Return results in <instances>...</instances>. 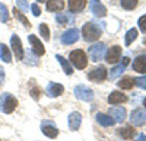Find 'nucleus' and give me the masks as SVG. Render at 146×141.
<instances>
[{"instance_id":"36","label":"nucleus","mask_w":146,"mask_h":141,"mask_svg":"<svg viewBox=\"0 0 146 141\" xmlns=\"http://www.w3.org/2000/svg\"><path fill=\"white\" fill-rule=\"evenodd\" d=\"M31 95H32V98H34L35 100H38V98H40V89L34 87V89L31 90Z\"/></svg>"},{"instance_id":"13","label":"nucleus","mask_w":146,"mask_h":141,"mask_svg":"<svg viewBox=\"0 0 146 141\" xmlns=\"http://www.w3.org/2000/svg\"><path fill=\"white\" fill-rule=\"evenodd\" d=\"M64 92V86L63 85H60V83H48L47 86V95L50 96V98H57L60 96L62 93Z\"/></svg>"},{"instance_id":"35","label":"nucleus","mask_w":146,"mask_h":141,"mask_svg":"<svg viewBox=\"0 0 146 141\" xmlns=\"http://www.w3.org/2000/svg\"><path fill=\"white\" fill-rule=\"evenodd\" d=\"M31 10H32V15L34 16H40L41 15V9L38 7V5H36V3L31 5Z\"/></svg>"},{"instance_id":"41","label":"nucleus","mask_w":146,"mask_h":141,"mask_svg":"<svg viewBox=\"0 0 146 141\" xmlns=\"http://www.w3.org/2000/svg\"><path fill=\"white\" fill-rule=\"evenodd\" d=\"M145 106H146V99H145Z\"/></svg>"},{"instance_id":"11","label":"nucleus","mask_w":146,"mask_h":141,"mask_svg":"<svg viewBox=\"0 0 146 141\" xmlns=\"http://www.w3.org/2000/svg\"><path fill=\"white\" fill-rule=\"evenodd\" d=\"M78 39H79V31H78L76 28L67 29V31L62 35V42H63V44H66V45L75 44Z\"/></svg>"},{"instance_id":"18","label":"nucleus","mask_w":146,"mask_h":141,"mask_svg":"<svg viewBox=\"0 0 146 141\" xmlns=\"http://www.w3.org/2000/svg\"><path fill=\"white\" fill-rule=\"evenodd\" d=\"M64 9L63 0H47V10L48 12H60Z\"/></svg>"},{"instance_id":"21","label":"nucleus","mask_w":146,"mask_h":141,"mask_svg":"<svg viewBox=\"0 0 146 141\" xmlns=\"http://www.w3.org/2000/svg\"><path fill=\"white\" fill-rule=\"evenodd\" d=\"M96 121H98L102 127H111L114 124V119L110 115H105V113H98L96 115Z\"/></svg>"},{"instance_id":"4","label":"nucleus","mask_w":146,"mask_h":141,"mask_svg":"<svg viewBox=\"0 0 146 141\" xmlns=\"http://www.w3.org/2000/svg\"><path fill=\"white\" fill-rule=\"evenodd\" d=\"M75 96L79 99V100H83V102H91L94 99V90L89 89L88 86L85 85H79L75 87Z\"/></svg>"},{"instance_id":"6","label":"nucleus","mask_w":146,"mask_h":141,"mask_svg":"<svg viewBox=\"0 0 146 141\" xmlns=\"http://www.w3.org/2000/svg\"><path fill=\"white\" fill-rule=\"evenodd\" d=\"M130 122L135 127H140V125L146 124V111L142 109V108L135 109L130 115Z\"/></svg>"},{"instance_id":"7","label":"nucleus","mask_w":146,"mask_h":141,"mask_svg":"<svg viewBox=\"0 0 146 141\" xmlns=\"http://www.w3.org/2000/svg\"><path fill=\"white\" fill-rule=\"evenodd\" d=\"M88 79L92 80V81H96V83H98V81H104L107 79V68L102 67V66L94 68L92 71L88 73Z\"/></svg>"},{"instance_id":"5","label":"nucleus","mask_w":146,"mask_h":141,"mask_svg":"<svg viewBox=\"0 0 146 141\" xmlns=\"http://www.w3.org/2000/svg\"><path fill=\"white\" fill-rule=\"evenodd\" d=\"M88 54H89V58H91L94 63L100 61L101 58L104 57V54H105V44L104 42H100V44L92 45L91 48L88 50Z\"/></svg>"},{"instance_id":"8","label":"nucleus","mask_w":146,"mask_h":141,"mask_svg":"<svg viewBox=\"0 0 146 141\" xmlns=\"http://www.w3.org/2000/svg\"><path fill=\"white\" fill-rule=\"evenodd\" d=\"M28 41L31 44V50L35 55H44L45 54V48H44V45L41 44V41L35 37V35H29L28 37Z\"/></svg>"},{"instance_id":"23","label":"nucleus","mask_w":146,"mask_h":141,"mask_svg":"<svg viewBox=\"0 0 146 141\" xmlns=\"http://www.w3.org/2000/svg\"><path fill=\"white\" fill-rule=\"evenodd\" d=\"M56 58H57V61L62 64V67H63V70H64V73L66 74H73V67L70 66V63L67 61V60H64V58L62 57V55H56Z\"/></svg>"},{"instance_id":"31","label":"nucleus","mask_w":146,"mask_h":141,"mask_svg":"<svg viewBox=\"0 0 146 141\" xmlns=\"http://www.w3.org/2000/svg\"><path fill=\"white\" fill-rule=\"evenodd\" d=\"M135 85L139 86L140 89H146V74L140 76V77H136L135 79Z\"/></svg>"},{"instance_id":"26","label":"nucleus","mask_w":146,"mask_h":141,"mask_svg":"<svg viewBox=\"0 0 146 141\" xmlns=\"http://www.w3.org/2000/svg\"><path fill=\"white\" fill-rule=\"evenodd\" d=\"M120 134L123 135L124 140H131L133 137H135V134H136V130H135V128H131V127H124V128H121V130H120Z\"/></svg>"},{"instance_id":"38","label":"nucleus","mask_w":146,"mask_h":141,"mask_svg":"<svg viewBox=\"0 0 146 141\" xmlns=\"http://www.w3.org/2000/svg\"><path fill=\"white\" fill-rule=\"evenodd\" d=\"M129 63H130V60H129V58H127V57H124V60H123V61H121V64H123V66H127Z\"/></svg>"},{"instance_id":"3","label":"nucleus","mask_w":146,"mask_h":141,"mask_svg":"<svg viewBox=\"0 0 146 141\" xmlns=\"http://www.w3.org/2000/svg\"><path fill=\"white\" fill-rule=\"evenodd\" d=\"M69 60L70 63L75 66L78 70H83L88 64V58H86V54H85L82 50H75L72 51L70 55H69Z\"/></svg>"},{"instance_id":"10","label":"nucleus","mask_w":146,"mask_h":141,"mask_svg":"<svg viewBox=\"0 0 146 141\" xmlns=\"http://www.w3.org/2000/svg\"><path fill=\"white\" fill-rule=\"evenodd\" d=\"M89 5H91V12L96 18L107 16V9H105V6L100 2V0H89Z\"/></svg>"},{"instance_id":"34","label":"nucleus","mask_w":146,"mask_h":141,"mask_svg":"<svg viewBox=\"0 0 146 141\" xmlns=\"http://www.w3.org/2000/svg\"><path fill=\"white\" fill-rule=\"evenodd\" d=\"M137 23H139V28H140V31L146 33V15H143V16L139 19V22H137Z\"/></svg>"},{"instance_id":"39","label":"nucleus","mask_w":146,"mask_h":141,"mask_svg":"<svg viewBox=\"0 0 146 141\" xmlns=\"http://www.w3.org/2000/svg\"><path fill=\"white\" fill-rule=\"evenodd\" d=\"M139 141H146V135L145 134H140L139 135Z\"/></svg>"},{"instance_id":"12","label":"nucleus","mask_w":146,"mask_h":141,"mask_svg":"<svg viewBox=\"0 0 146 141\" xmlns=\"http://www.w3.org/2000/svg\"><path fill=\"white\" fill-rule=\"evenodd\" d=\"M121 58V47H118V45H114V47H111V48L108 50V52H107V63H110V64H114V63H117L118 60Z\"/></svg>"},{"instance_id":"25","label":"nucleus","mask_w":146,"mask_h":141,"mask_svg":"<svg viewBox=\"0 0 146 141\" xmlns=\"http://www.w3.org/2000/svg\"><path fill=\"white\" fill-rule=\"evenodd\" d=\"M118 87H121V89H131L133 86H135V79H131V77H124V79H121L120 81H118Z\"/></svg>"},{"instance_id":"27","label":"nucleus","mask_w":146,"mask_h":141,"mask_svg":"<svg viewBox=\"0 0 146 141\" xmlns=\"http://www.w3.org/2000/svg\"><path fill=\"white\" fill-rule=\"evenodd\" d=\"M137 38V29L136 28H131V29H129L127 31V33H126V45L129 47L133 41H135Z\"/></svg>"},{"instance_id":"22","label":"nucleus","mask_w":146,"mask_h":141,"mask_svg":"<svg viewBox=\"0 0 146 141\" xmlns=\"http://www.w3.org/2000/svg\"><path fill=\"white\" fill-rule=\"evenodd\" d=\"M0 58H2V61L5 63H10L12 61V54H10V50L5 44H0Z\"/></svg>"},{"instance_id":"32","label":"nucleus","mask_w":146,"mask_h":141,"mask_svg":"<svg viewBox=\"0 0 146 141\" xmlns=\"http://www.w3.org/2000/svg\"><path fill=\"white\" fill-rule=\"evenodd\" d=\"M13 12H15V16H16V18H18V19H19V20H21V22L23 23V25H25V26H31V23L28 22V19H27L25 16H23V15L21 13V12H19L18 9H15Z\"/></svg>"},{"instance_id":"1","label":"nucleus","mask_w":146,"mask_h":141,"mask_svg":"<svg viewBox=\"0 0 146 141\" xmlns=\"http://www.w3.org/2000/svg\"><path fill=\"white\" fill-rule=\"evenodd\" d=\"M101 28L98 25H95L92 22H88L85 23L83 28H82V35H83V39L86 42H94L96 39H100L101 37Z\"/></svg>"},{"instance_id":"14","label":"nucleus","mask_w":146,"mask_h":141,"mask_svg":"<svg viewBox=\"0 0 146 141\" xmlns=\"http://www.w3.org/2000/svg\"><path fill=\"white\" fill-rule=\"evenodd\" d=\"M110 116L114 119V122H123L126 119V109L123 106H115L110 109Z\"/></svg>"},{"instance_id":"24","label":"nucleus","mask_w":146,"mask_h":141,"mask_svg":"<svg viewBox=\"0 0 146 141\" xmlns=\"http://www.w3.org/2000/svg\"><path fill=\"white\" fill-rule=\"evenodd\" d=\"M126 70V66H123V64H120V66H115V67H113L111 70H110V79L111 80H114V79H117L120 74H123V71Z\"/></svg>"},{"instance_id":"9","label":"nucleus","mask_w":146,"mask_h":141,"mask_svg":"<svg viewBox=\"0 0 146 141\" xmlns=\"http://www.w3.org/2000/svg\"><path fill=\"white\" fill-rule=\"evenodd\" d=\"M10 47H12V50H13V52H15V57L18 58V60H22V58H23V48H22L21 38L18 37V35H12Z\"/></svg>"},{"instance_id":"16","label":"nucleus","mask_w":146,"mask_h":141,"mask_svg":"<svg viewBox=\"0 0 146 141\" xmlns=\"http://www.w3.org/2000/svg\"><path fill=\"white\" fill-rule=\"evenodd\" d=\"M133 70L137 73H143L146 74V55H139L135 63H133Z\"/></svg>"},{"instance_id":"20","label":"nucleus","mask_w":146,"mask_h":141,"mask_svg":"<svg viewBox=\"0 0 146 141\" xmlns=\"http://www.w3.org/2000/svg\"><path fill=\"white\" fill-rule=\"evenodd\" d=\"M42 132L47 135V137H50V138H56L57 135H58V130L56 128V125L54 124H45V125H42Z\"/></svg>"},{"instance_id":"28","label":"nucleus","mask_w":146,"mask_h":141,"mask_svg":"<svg viewBox=\"0 0 146 141\" xmlns=\"http://www.w3.org/2000/svg\"><path fill=\"white\" fill-rule=\"evenodd\" d=\"M9 20V12H7V7L3 5V3H0V22L2 23H6Z\"/></svg>"},{"instance_id":"2","label":"nucleus","mask_w":146,"mask_h":141,"mask_svg":"<svg viewBox=\"0 0 146 141\" xmlns=\"http://www.w3.org/2000/svg\"><path fill=\"white\" fill-rule=\"evenodd\" d=\"M18 106V99L13 98L10 93H3L0 98V111L3 113H12Z\"/></svg>"},{"instance_id":"17","label":"nucleus","mask_w":146,"mask_h":141,"mask_svg":"<svg viewBox=\"0 0 146 141\" xmlns=\"http://www.w3.org/2000/svg\"><path fill=\"white\" fill-rule=\"evenodd\" d=\"M127 100V96L124 95V93H121V92H111L110 93V96H108V102L111 103V105H118V103H123Z\"/></svg>"},{"instance_id":"19","label":"nucleus","mask_w":146,"mask_h":141,"mask_svg":"<svg viewBox=\"0 0 146 141\" xmlns=\"http://www.w3.org/2000/svg\"><path fill=\"white\" fill-rule=\"evenodd\" d=\"M86 6V0H69V9L73 13H78V12L83 10Z\"/></svg>"},{"instance_id":"30","label":"nucleus","mask_w":146,"mask_h":141,"mask_svg":"<svg viewBox=\"0 0 146 141\" xmlns=\"http://www.w3.org/2000/svg\"><path fill=\"white\" fill-rule=\"evenodd\" d=\"M40 33L42 35V38L45 41L50 39V29H48V26L45 25V23H41V25H40Z\"/></svg>"},{"instance_id":"29","label":"nucleus","mask_w":146,"mask_h":141,"mask_svg":"<svg viewBox=\"0 0 146 141\" xmlns=\"http://www.w3.org/2000/svg\"><path fill=\"white\" fill-rule=\"evenodd\" d=\"M120 3H121V6H123V9L131 10V9H135L137 6V0H120Z\"/></svg>"},{"instance_id":"15","label":"nucleus","mask_w":146,"mask_h":141,"mask_svg":"<svg viewBox=\"0 0 146 141\" xmlns=\"http://www.w3.org/2000/svg\"><path fill=\"white\" fill-rule=\"evenodd\" d=\"M82 124V115L79 112H72L69 115V128L72 131H76Z\"/></svg>"},{"instance_id":"33","label":"nucleus","mask_w":146,"mask_h":141,"mask_svg":"<svg viewBox=\"0 0 146 141\" xmlns=\"http://www.w3.org/2000/svg\"><path fill=\"white\" fill-rule=\"evenodd\" d=\"M56 19H57V22L60 23V25H67L69 20H70V19H69V16H67V15H63V13H62V15H57V18H56Z\"/></svg>"},{"instance_id":"42","label":"nucleus","mask_w":146,"mask_h":141,"mask_svg":"<svg viewBox=\"0 0 146 141\" xmlns=\"http://www.w3.org/2000/svg\"><path fill=\"white\" fill-rule=\"evenodd\" d=\"M145 44H146V38H145Z\"/></svg>"},{"instance_id":"37","label":"nucleus","mask_w":146,"mask_h":141,"mask_svg":"<svg viewBox=\"0 0 146 141\" xmlns=\"http://www.w3.org/2000/svg\"><path fill=\"white\" fill-rule=\"evenodd\" d=\"M18 3H19V6H21L23 10L28 9V6H27V3H25V0H18Z\"/></svg>"},{"instance_id":"40","label":"nucleus","mask_w":146,"mask_h":141,"mask_svg":"<svg viewBox=\"0 0 146 141\" xmlns=\"http://www.w3.org/2000/svg\"><path fill=\"white\" fill-rule=\"evenodd\" d=\"M36 2H41V3H44V2H47V0H36Z\"/></svg>"}]
</instances>
